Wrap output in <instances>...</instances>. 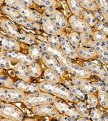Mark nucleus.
I'll list each match as a JSON object with an SVG mask.
<instances>
[{"instance_id":"nucleus-1","label":"nucleus","mask_w":108,"mask_h":121,"mask_svg":"<svg viewBox=\"0 0 108 121\" xmlns=\"http://www.w3.org/2000/svg\"><path fill=\"white\" fill-rule=\"evenodd\" d=\"M38 85L40 90L53 94L55 97L63 100H68L72 102H76L79 100L70 92L69 89L64 85H61V83H53L47 81H44L39 83Z\"/></svg>"},{"instance_id":"nucleus-2","label":"nucleus","mask_w":108,"mask_h":121,"mask_svg":"<svg viewBox=\"0 0 108 121\" xmlns=\"http://www.w3.org/2000/svg\"><path fill=\"white\" fill-rule=\"evenodd\" d=\"M0 25H1V28L7 33V34L11 38H13L16 40L20 41V42H25V43L33 45L36 44L38 42L34 36L29 33H25L23 31L19 30L17 26L15 25L12 20L8 19H4L2 18L0 20Z\"/></svg>"},{"instance_id":"nucleus-3","label":"nucleus","mask_w":108,"mask_h":121,"mask_svg":"<svg viewBox=\"0 0 108 121\" xmlns=\"http://www.w3.org/2000/svg\"><path fill=\"white\" fill-rule=\"evenodd\" d=\"M55 95L51 94L49 93L44 92V91L39 90L35 93H26L25 97L23 100V104L28 108H32L42 104L54 103L56 100Z\"/></svg>"},{"instance_id":"nucleus-4","label":"nucleus","mask_w":108,"mask_h":121,"mask_svg":"<svg viewBox=\"0 0 108 121\" xmlns=\"http://www.w3.org/2000/svg\"><path fill=\"white\" fill-rule=\"evenodd\" d=\"M37 43L42 47V49L43 50L44 52L50 54L52 56L55 57V59L62 64V66L65 68V70L69 72L71 68H72V65H73V63L72 62V59H70L62 51V50L53 47V46H51L48 42H42V41H38Z\"/></svg>"},{"instance_id":"nucleus-5","label":"nucleus","mask_w":108,"mask_h":121,"mask_svg":"<svg viewBox=\"0 0 108 121\" xmlns=\"http://www.w3.org/2000/svg\"><path fill=\"white\" fill-rule=\"evenodd\" d=\"M0 116L3 117L5 120L19 121L24 120L25 115L14 104L2 101L0 103Z\"/></svg>"},{"instance_id":"nucleus-6","label":"nucleus","mask_w":108,"mask_h":121,"mask_svg":"<svg viewBox=\"0 0 108 121\" xmlns=\"http://www.w3.org/2000/svg\"><path fill=\"white\" fill-rule=\"evenodd\" d=\"M26 93L23 90L18 89H9L1 86L0 88V99L1 101L16 103L23 102Z\"/></svg>"},{"instance_id":"nucleus-7","label":"nucleus","mask_w":108,"mask_h":121,"mask_svg":"<svg viewBox=\"0 0 108 121\" xmlns=\"http://www.w3.org/2000/svg\"><path fill=\"white\" fill-rule=\"evenodd\" d=\"M44 15H46L49 17H51L55 25L63 30H64L68 27V20H67L65 16L60 11L55 9V7H46L44 12Z\"/></svg>"},{"instance_id":"nucleus-8","label":"nucleus","mask_w":108,"mask_h":121,"mask_svg":"<svg viewBox=\"0 0 108 121\" xmlns=\"http://www.w3.org/2000/svg\"><path fill=\"white\" fill-rule=\"evenodd\" d=\"M31 111L34 115L39 116H49L53 119H57L60 113L58 111L53 103L42 104L31 108Z\"/></svg>"},{"instance_id":"nucleus-9","label":"nucleus","mask_w":108,"mask_h":121,"mask_svg":"<svg viewBox=\"0 0 108 121\" xmlns=\"http://www.w3.org/2000/svg\"><path fill=\"white\" fill-rule=\"evenodd\" d=\"M68 24H69L71 28L74 31H76V32L79 33H85V32L93 33L92 27L81 16H78L72 14L68 18Z\"/></svg>"},{"instance_id":"nucleus-10","label":"nucleus","mask_w":108,"mask_h":121,"mask_svg":"<svg viewBox=\"0 0 108 121\" xmlns=\"http://www.w3.org/2000/svg\"><path fill=\"white\" fill-rule=\"evenodd\" d=\"M60 99H57L56 98V100L53 103L60 114H64L68 115V116L74 119L75 120H78L80 118L83 117L81 113L76 109V107H70L68 104H67L65 102L62 101Z\"/></svg>"},{"instance_id":"nucleus-11","label":"nucleus","mask_w":108,"mask_h":121,"mask_svg":"<svg viewBox=\"0 0 108 121\" xmlns=\"http://www.w3.org/2000/svg\"><path fill=\"white\" fill-rule=\"evenodd\" d=\"M42 61L48 68L55 71L60 77H64L65 74V71L66 70L62 66V64L54 56H52L51 55L45 52L43 56H42Z\"/></svg>"},{"instance_id":"nucleus-12","label":"nucleus","mask_w":108,"mask_h":121,"mask_svg":"<svg viewBox=\"0 0 108 121\" xmlns=\"http://www.w3.org/2000/svg\"><path fill=\"white\" fill-rule=\"evenodd\" d=\"M83 66L89 69L94 75L97 76L102 81L108 83V73L103 67L100 64H97L94 62L85 61L83 63Z\"/></svg>"},{"instance_id":"nucleus-13","label":"nucleus","mask_w":108,"mask_h":121,"mask_svg":"<svg viewBox=\"0 0 108 121\" xmlns=\"http://www.w3.org/2000/svg\"><path fill=\"white\" fill-rule=\"evenodd\" d=\"M41 23H42V29H43L44 32L49 35H60L61 33H64V30L58 27L51 18L46 15H42Z\"/></svg>"},{"instance_id":"nucleus-14","label":"nucleus","mask_w":108,"mask_h":121,"mask_svg":"<svg viewBox=\"0 0 108 121\" xmlns=\"http://www.w3.org/2000/svg\"><path fill=\"white\" fill-rule=\"evenodd\" d=\"M60 38V49L64 52L70 59H76L78 57V54L76 52V50L74 49V47L70 43L69 40L68 38V35L64 32L59 35Z\"/></svg>"},{"instance_id":"nucleus-15","label":"nucleus","mask_w":108,"mask_h":121,"mask_svg":"<svg viewBox=\"0 0 108 121\" xmlns=\"http://www.w3.org/2000/svg\"><path fill=\"white\" fill-rule=\"evenodd\" d=\"M71 81L87 94H94L95 92H97V89L94 83L91 82L86 78H81L74 76L72 78Z\"/></svg>"},{"instance_id":"nucleus-16","label":"nucleus","mask_w":108,"mask_h":121,"mask_svg":"<svg viewBox=\"0 0 108 121\" xmlns=\"http://www.w3.org/2000/svg\"><path fill=\"white\" fill-rule=\"evenodd\" d=\"M1 38V49L6 51H20V44L16 39L11 37L4 36L3 34L0 35Z\"/></svg>"},{"instance_id":"nucleus-17","label":"nucleus","mask_w":108,"mask_h":121,"mask_svg":"<svg viewBox=\"0 0 108 121\" xmlns=\"http://www.w3.org/2000/svg\"><path fill=\"white\" fill-rule=\"evenodd\" d=\"M13 70L15 72L16 76L19 78L20 80H23L25 81H31V75L29 70V65L24 64L22 62L16 63V65L13 67Z\"/></svg>"},{"instance_id":"nucleus-18","label":"nucleus","mask_w":108,"mask_h":121,"mask_svg":"<svg viewBox=\"0 0 108 121\" xmlns=\"http://www.w3.org/2000/svg\"><path fill=\"white\" fill-rule=\"evenodd\" d=\"M5 54L10 58V59L12 61H15V62L18 63V62H22L24 64L29 65L30 64L33 63L34 60L33 59H32L29 55H25V54L21 53L19 51H4Z\"/></svg>"},{"instance_id":"nucleus-19","label":"nucleus","mask_w":108,"mask_h":121,"mask_svg":"<svg viewBox=\"0 0 108 121\" xmlns=\"http://www.w3.org/2000/svg\"><path fill=\"white\" fill-rule=\"evenodd\" d=\"M18 12H20V14L21 15V16H23L25 19L31 20V21L34 22H41L42 21V15L41 13L35 10H33L31 7L24 6L22 8H20Z\"/></svg>"},{"instance_id":"nucleus-20","label":"nucleus","mask_w":108,"mask_h":121,"mask_svg":"<svg viewBox=\"0 0 108 121\" xmlns=\"http://www.w3.org/2000/svg\"><path fill=\"white\" fill-rule=\"evenodd\" d=\"M14 88L25 91V93H35L40 90L38 84L32 83L30 81H25L23 80H18L14 83Z\"/></svg>"},{"instance_id":"nucleus-21","label":"nucleus","mask_w":108,"mask_h":121,"mask_svg":"<svg viewBox=\"0 0 108 121\" xmlns=\"http://www.w3.org/2000/svg\"><path fill=\"white\" fill-rule=\"evenodd\" d=\"M76 52L78 54V56L85 60H89V59H94L98 56V54L95 50L89 46H81L78 49H76Z\"/></svg>"},{"instance_id":"nucleus-22","label":"nucleus","mask_w":108,"mask_h":121,"mask_svg":"<svg viewBox=\"0 0 108 121\" xmlns=\"http://www.w3.org/2000/svg\"><path fill=\"white\" fill-rule=\"evenodd\" d=\"M64 85L69 89L70 92L72 93L74 96H76L79 100H85V98H86L87 93H85V91L81 89L78 86L74 85L71 81H64Z\"/></svg>"},{"instance_id":"nucleus-23","label":"nucleus","mask_w":108,"mask_h":121,"mask_svg":"<svg viewBox=\"0 0 108 121\" xmlns=\"http://www.w3.org/2000/svg\"><path fill=\"white\" fill-rule=\"evenodd\" d=\"M88 46L89 47H93L96 51L97 54H98V57L104 56V55H108V50L106 47L104 42H98V41L91 40L89 42Z\"/></svg>"},{"instance_id":"nucleus-24","label":"nucleus","mask_w":108,"mask_h":121,"mask_svg":"<svg viewBox=\"0 0 108 121\" xmlns=\"http://www.w3.org/2000/svg\"><path fill=\"white\" fill-rule=\"evenodd\" d=\"M44 51L42 49L40 46L38 44H33L29 46V51H28V55H29L32 59H33L34 60H42V56L44 55Z\"/></svg>"},{"instance_id":"nucleus-25","label":"nucleus","mask_w":108,"mask_h":121,"mask_svg":"<svg viewBox=\"0 0 108 121\" xmlns=\"http://www.w3.org/2000/svg\"><path fill=\"white\" fill-rule=\"evenodd\" d=\"M66 1L72 14L78 16H82L83 12L85 9L81 7L79 0H66Z\"/></svg>"},{"instance_id":"nucleus-26","label":"nucleus","mask_w":108,"mask_h":121,"mask_svg":"<svg viewBox=\"0 0 108 121\" xmlns=\"http://www.w3.org/2000/svg\"><path fill=\"white\" fill-rule=\"evenodd\" d=\"M43 76L46 81H50V82L53 83H61L62 82V79L59 75L55 72V71L50 69V68H46L43 72Z\"/></svg>"},{"instance_id":"nucleus-27","label":"nucleus","mask_w":108,"mask_h":121,"mask_svg":"<svg viewBox=\"0 0 108 121\" xmlns=\"http://www.w3.org/2000/svg\"><path fill=\"white\" fill-rule=\"evenodd\" d=\"M74 103H75L74 107L81 113L83 117L90 119L89 118L90 117V111H89L88 105L85 103V102H84V100H78L77 102H74Z\"/></svg>"},{"instance_id":"nucleus-28","label":"nucleus","mask_w":108,"mask_h":121,"mask_svg":"<svg viewBox=\"0 0 108 121\" xmlns=\"http://www.w3.org/2000/svg\"><path fill=\"white\" fill-rule=\"evenodd\" d=\"M68 38L75 50L78 49L81 46V36H80L79 33L74 30L72 31L68 34Z\"/></svg>"},{"instance_id":"nucleus-29","label":"nucleus","mask_w":108,"mask_h":121,"mask_svg":"<svg viewBox=\"0 0 108 121\" xmlns=\"http://www.w3.org/2000/svg\"><path fill=\"white\" fill-rule=\"evenodd\" d=\"M0 66L3 69H13V65L12 64V60L7 55L5 54L4 51L2 49L0 53Z\"/></svg>"},{"instance_id":"nucleus-30","label":"nucleus","mask_w":108,"mask_h":121,"mask_svg":"<svg viewBox=\"0 0 108 121\" xmlns=\"http://www.w3.org/2000/svg\"><path fill=\"white\" fill-rule=\"evenodd\" d=\"M29 72H30L31 77L33 78H38L39 77H41L42 74V67L36 61H34L33 63L29 65Z\"/></svg>"},{"instance_id":"nucleus-31","label":"nucleus","mask_w":108,"mask_h":121,"mask_svg":"<svg viewBox=\"0 0 108 121\" xmlns=\"http://www.w3.org/2000/svg\"><path fill=\"white\" fill-rule=\"evenodd\" d=\"M81 17L83 18L87 23L89 24L91 27H95L97 22H98V20L96 19V17L94 16V13L91 11H89V10H84L83 12V14H82V16Z\"/></svg>"},{"instance_id":"nucleus-32","label":"nucleus","mask_w":108,"mask_h":121,"mask_svg":"<svg viewBox=\"0 0 108 121\" xmlns=\"http://www.w3.org/2000/svg\"><path fill=\"white\" fill-rule=\"evenodd\" d=\"M108 24V0H94Z\"/></svg>"},{"instance_id":"nucleus-33","label":"nucleus","mask_w":108,"mask_h":121,"mask_svg":"<svg viewBox=\"0 0 108 121\" xmlns=\"http://www.w3.org/2000/svg\"><path fill=\"white\" fill-rule=\"evenodd\" d=\"M2 11L3 13L9 16L10 17L12 18V20H15L16 18H19L20 16H21V15L20 14V12L17 10H16L15 8H13L12 7H9L7 5H3L2 6Z\"/></svg>"},{"instance_id":"nucleus-34","label":"nucleus","mask_w":108,"mask_h":121,"mask_svg":"<svg viewBox=\"0 0 108 121\" xmlns=\"http://www.w3.org/2000/svg\"><path fill=\"white\" fill-rule=\"evenodd\" d=\"M98 91V100L99 104L103 108L108 109V97L106 94L105 89H99Z\"/></svg>"},{"instance_id":"nucleus-35","label":"nucleus","mask_w":108,"mask_h":121,"mask_svg":"<svg viewBox=\"0 0 108 121\" xmlns=\"http://www.w3.org/2000/svg\"><path fill=\"white\" fill-rule=\"evenodd\" d=\"M81 7L85 10H89L91 12L97 10L98 8L96 2L94 0H79Z\"/></svg>"},{"instance_id":"nucleus-36","label":"nucleus","mask_w":108,"mask_h":121,"mask_svg":"<svg viewBox=\"0 0 108 121\" xmlns=\"http://www.w3.org/2000/svg\"><path fill=\"white\" fill-rule=\"evenodd\" d=\"M0 81H1V86L9 89L14 88V81L12 80V78L7 77V76H4L2 74L0 77Z\"/></svg>"},{"instance_id":"nucleus-37","label":"nucleus","mask_w":108,"mask_h":121,"mask_svg":"<svg viewBox=\"0 0 108 121\" xmlns=\"http://www.w3.org/2000/svg\"><path fill=\"white\" fill-rule=\"evenodd\" d=\"M104 115L105 114L102 112L99 109H98L97 107H94V108H91L90 110V117L89 118L94 121H101L102 120Z\"/></svg>"},{"instance_id":"nucleus-38","label":"nucleus","mask_w":108,"mask_h":121,"mask_svg":"<svg viewBox=\"0 0 108 121\" xmlns=\"http://www.w3.org/2000/svg\"><path fill=\"white\" fill-rule=\"evenodd\" d=\"M108 38V36L106 33H104L102 31L98 30V29H95V30H93L92 33V39L94 41H98V42H104L107 38Z\"/></svg>"},{"instance_id":"nucleus-39","label":"nucleus","mask_w":108,"mask_h":121,"mask_svg":"<svg viewBox=\"0 0 108 121\" xmlns=\"http://www.w3.org/2000/svg\"><path fill=\"white\" fill-rule=\"evenodd\" d=\"M33 3L38 6L43 7H50L56 6V1L55 0H33Z\"/></svg>"},{"instance_id":"nucleus-40","label":"nucleus","mask_w":108,"mask_h":121,"mask_svg":"<svg viewBox=\"0 0 108 121\" xmlns=\"http://www.w3.org/2000/svg\"><path fill=\"white\" fill-rule=\"evenodd\" d=\"M48 43L53 47L60 49V38H59V35H50L48 37Z\"/></svg>"},{"instance_id":"nucleus-41","label":"nucleus","mask_w":108,"mask_h":121,"mask_svg":"<svg viewBox=\"0 0 108 121\" xmlns=\"http://www.w3.org/2000/svg\"><path fill=\"white\" fill-rule=\"evenodd\" d=\"M87 103H88V107L89 108H94L97 107L98 105L99 104L98 100V98L94 96V94H87Z\"/></svg>"},{"instance_id":"nucleus-42","label":"nucleus","mask_w":108,"mask_h":121,"mask_svg":"<svg viewBox=\"0 0 108 121\" xmlns=\"http://www.w3.org/2000/svg\"><path fill=\"white\" fill-rule=\"evenodd\" d=\"M80 36H81V46H88L89 42L92 40V33L88 32L81 33Z\"/></svg>"},{"instance_id":"nucleus-43","label":"nucleus","mask_w":108,"mask_h":121,"mask_svg":"<svg viewBox=\"0 0 108 121\" xmlns=\"http://www.w3.org/2000/svg\"><path fill=\"white\" fill-rule=\"evenodd\" d=\"M4 2H5V5L12 7L17 11H19L20 8H22V7L25 6L20 0H5Z\"/></svg>"},{"instance_id":"nucleus-44","label":"nucleus","mask_w":108,"mask_h":121,"mask_svg":"<svg viewBox=\"0 0 108 121\" xmlns=\"http://www.w3.org/2000/svg\"><path fill=\"white\" fill-rule=\"evenodd\" d=\"M94 28H95L96 29H98V30L103 32L104 33H106L108 36V24L107 22L98 21Z\"/></svg>"},{"instance_id":"nucleus-45","label":"nucleus","mask_w":108,"mask_h":121,"mask_svg":"<svg viewBox=\"0 0 108 121\" xmlns=\"http://www.w3.org/2000/svg\"><path fill=\"white\" fill-rule=\"evenodd\" d=\"M93 13H94V16L96 17V19L98 20V21L106 22L105 17H104L103 14L102 13L101 11L99 10V8H98L97 10L94 11V12H93Z\"/></svg>"},{"instance_id":"nucleus-46","label":"nucleus","mask_w":108,"mask_h":121,"mask_svg":"<svg viewBox=\"0 0 108 121\" xmlns=\"http://www.w3.org/2000/svg\"><path fill=\"white\" fill-rule=\"evenodd\" d=\"M58 120H65V121H72V120H75L74 119L71 118L70 116H68V115H64V114H60L58 116V118L56 119Z\"/></svg>"},{"instance_id":"nucleus-47","label":"nucleus","mask_w":108,"mask_h":121,"mask_svg":"<svg viewBox=\"0 0 108 121\" xmlns=\"http://www.w3.org/2000/svg\"><path fill=\"white\" fill-rule=\"evenodd\" d=\"M22 3H23L25 6L29 7H32L33 5V0H20Z\"/></svg>"},{"instance_id":"nucleus-48","label":"nucleus","mask_w":108,"mask_h":121,"mask_svg":"<svg viewBox=\"0 0 108 121\" xmlns=\"http://www.w3.org/2000/svg\"><path fill=\"white\" fill-rule=\"evenodd\" d=\"M100 59V60L102 61L104 64H106L107 65H108V55H104V56H101V57H98Z\"/></svg>"},{"instance_id":"nucleus-49","label":"nucleus","mask_w":108,"mask_h":121,"mask_svg":"<svg viewBox=\"0 0 108 121\" xmlns=\"http://www.w3.org/2000/svg\"><path fill=\"white\" fill-rule=\"evenodd\" d=\"M105 91H106V94L108 97V83H105Z\"/></svg>"},{"instance_id":"nucleus-50","label":"nucleus","mask_w":108,"mask_h":121,"mask_svg":"<svg viewBox=\"0 0 108 121\" xmlns=\"http://www.w3.org/2000/svg\"><path fill=\"white\" fill-rule=\"evenodd\" d=\"M102 120L108 121V114H107V115H104L103 118H102Z\"/></svg>"},{"instance_id":"nucleus-51","label":"nucleus","mask_w":108,"mask_h":121,"mask_svg":"<svg viewBox=\"0 0 108 121\" xmlns=\"http://www.w3.org/2000/svg\"><path fill=\"white\" fill-rule=\"evenodd\" d=\"M104 44H105V46H106V47L107 48V50H108V38H107V40L104 42Z\"/></svg>"},{"instance_id":"nucleus-52","label":"nucleus","mask_w":108,"mask_h":121,"mask_svg":"<svg viewBox=\"0 0 108 121\" xmlns=\"http://www.w3.org/2000/svg\"><path fill=\"white\" fill-rule=\"evenodd\" d=\"M5 1V0H1V2H4Z\"/></svg>"}]
</instances>
